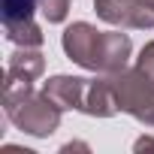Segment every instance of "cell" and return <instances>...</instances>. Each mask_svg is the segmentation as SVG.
I'll use <instances>...</instances> for the list:
<instances>
[{
	"mask_svg": "<svg viewBox=\"0 0 154 154\" xmlns=\"http://www.w3.org/2000/svg\"><path fill=\"white\" fill-rule=\"evenodd\" d=\"M36 9V0H3V18L12 21H27Z\"/></svg>",
	"mask_w": 154,
	"mask_h": 154,
	"instance_id": "obj_1",
	"label": "cell"
}]
</instances>
